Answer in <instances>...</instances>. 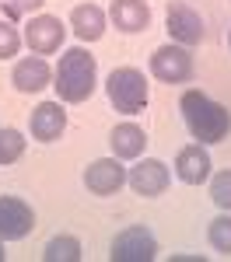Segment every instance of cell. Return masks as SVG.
<instances>
[{
    "instance_id": "52a82bcc",
    "label": "cell",
    "mask_w": 231,
    "mask_h": 262,
    "mask_svg": "<svg viewBox=\"0 0 231 262\" xmlns=\"http://www.w3.org/2000/svg\"><path fill=\"white\" fill-rule=\"evenodd\" d=\"M63 35H67L63 21L60 18H49V14L32 18V21H28V28H25V42H28V49L39 53V56L56 53V49L63 46Z\"/></svg>"
},
{
    "instance_id": "ffe728a7",
    "label": "cell",
    "mask_w": 231,
    "mask_h": 262,
    "mask_svg": "<svg viewBox=\"0 0 231 262\" xmlns=\"http://www.w3.org/2000/svg\"><path fill=\"white\" fill-rule=\"evenodd\" d=\"M18 49H21L18 28H14L11 21H0V60H11V56H18Z\"/></svg>"
},
{
    "instance_id": "277c9868",
    "label": "cell",
    "mask_w": 231,
    "mask_h": 262,
    "mask_svg": "<svg viewBox=\"0 0 231 262\" xmlns=\"http://www.w3.org/2000/svg\"><path fill=\"white\" fill-rule=\"evenodd\" d=\"M158 255V242L147 227H126L112 238V252L109 259L112 262H151Z\"/></svg>"
},
{
    "instance_id": "9c48e42d",
    "label": "cell",
    "mask_w": 231,
    "mask_h": 262,
    "mask_svg": "<svg viewBox=\"0 0 231 262\" xmlns=\"http://www.w3.org/2000/svg\"><path fill=\"white\" fill-rule=\"evenodd\" d=\"M123 182H126V168L119 164V158L91 161L88 171H84V185H88L95 196H112V192H119Z\"/></svg>"
},
{
    "instance_id": "7c38bea8",
    "label": "cell",
    "mask_w": 231,
    "mask_h": 262,
    "mask_svg": "<svg viewBox=\"0 0 231 262\" xmlns=\"http://www.w3.org/2000/svg\"><path fill=\"white\" fill-rule=\"evenodd\" d=\"M53 77V70H49V63L42 60V56H25V60L14 63V74H11V81L18 88L21 95H35L42 91L46 84Z\"/></svg>"
},
{
    "instance_id": "4fadbf2b",
    "label": "cell",
    "mask_w": 231,
    "mask_h": 262,
    "mask_svg": "<svg viewBox=\"0 0 231 262\" xmlns=\"http://www.w3.org/2000/svg\"><path fill=\"white\" fill-rule=\"evenodd\" d=\"M175 175L186 182V185H200V182H207V175H210V154L200 147V143L182 147L179 158H175Z\"/></svg>"
},
{
    "instance_id": "e0dca14e",
    "label": "cell",
    "mask_w": 231,
    "mask_h": 262,
    "mask_svg": "<svg viewBox=\"0 0 231 262\" xmlns=\"http://www.w3.org/2000/svg\"><path fill=\"white\" fill-rule=\"evenodd\" d=\"M42 259L46 262H77L81 259V242L74 234H60V238H53V242L46 245Z\"/></svg>"
},
{
    "instance_id": "ac0fdd59",
    "label": "cell",
    "mask_w": 231,
    "mask_h": 262,
    "mask_svg": "<svg viewBox=\"0 0 231 262\" xmlns=\"http://www.w3.org/2000/svg\"><path fill=\"white\" fill-rule=\"evenodd\" d=\"M25 154V137L18 129H0V164H14Z\"/></svg>"
},
{
    "instance_id": "30bf717a",
    "label": "cell",
    "mask_w": 231,
    "mask_h": 262,
    "mask_svg": "<svg viewBox=\"0 0 231 262\" xmlns=\"http://www.w3.org/2000/svg\"><path fill=\"white\" fill-rule=\"evenodd\" d=\"M126 182L133 185L137 196H161L168 189V168L158 158H144L137 168H130Z\"/></svg>"
},
{
    "instance_id": "3957f363",
    "label": "cell",
    "mask_w": 231,
    "mask_h": 262,
    "mask_svg": "<svg viewBox=\"0 0 231 262\" xmlns=\"http://www.w3.org/2000/svg\"><path fill=\"white\" fill-rule=\"evenodd\" d=\"M105 91H109V101L116 105V112H126V116L140 112V108L147 105V81H144V74L133 70V67L112 70Z\"/></svg>"
},
{
    "instance_id": "d6986e66",
    "label": "cell",
    "mask_w": 231,
    "mask_h": 262,
    "mask_svg": "<svg viewBox=\"0 0 231 262\" xmlns=\"http://www.w3.org/2000/svg\"><path fill=\"white\" fill-rule=\"evenodd\" d=\"M210 245H214L217 252L231 255V217H217V221H210Z\"/></svg>"
},
{
    "instance_id": "44dd1931",
    "label": "cell",
    "mask_w": 231,
    "mask_h": 262,
    "mask_svg": "<svg viewBox=\"0 0 231 262\" xmlns=\"http://www.w3.org/2000/svg\"><path fill=\"white\" fill-rule=\"evenodd\" d=\"M210 196H214V203H217L221 210H231V171L214 175V182H210Z\"/></svg>"
},
{
    "instance_id": "6da1fadb",
    "label": "cell",
    "mask_w": 231,
    "mask_h": 262,
    "mask_svg": "<svg viewBox=\"0 0 231 262\" xmlns=\"http://www.w3.org/2000/svg\"><path fill=\"white\" fill-rule=\"evenodd\" d=\"M179 108H182V119H186L189 133L200 143H221L231 133V112L221 101L207 98L203 91H186Z\"/></svg>"
},
{
    "instance_id": "8992f818",
    "label": "cell",
    "mask_w": 231,
    "mask_h": 262,
    "mask_svg": "<svg viewBox=\"0 0 231 262\" xmlns=\"http://www.w3.org/2000/svg\"><path fill=\"white\" fill-rule=\"evenodd\" d=\"M35 227L32 206L18 196H0V238L4 242H18Z\"/></svg>"
},
{
    "instance_id": "9a60e30c",
    "label": "cell",
    "mask_w": 231,
    "mask_h": 262,
    "mask_svg": "<svg viewBox=\"0 0 231 262\" xmlns=\"http://www.w3.org/2000/svg\"><path fill=\"white\" fill-rule=\"evenodd\" d=\"M70 28L77 32L81 42H98L105 35V14L95 4H81V7H74V14H70Z\"/></svg>"
},
{
    "instance_id": "603a6c76",
    "label": "cell",
    "mask_w": 231,
    "mask_h": 262,
    "mask_svg": "<svg viewBox=\"0 0 231 262\" xmlns=\"http://www.w3.org/2000/svg\"><path fill=\"white\" fill-rule=\"evenodd\" d=\"M4 259H7V255H4V245H0V262H4Z\"/></svg>"
},
{
    "instance_id": "5bb4252c",
    "label": "cell",
    "mask_w": 231,
    "mask_h": 262,
    "mask_svg": "<svg viewBox=\"0 0 231 262\" xmlns=\"http://www.w3.org/2000/svg\"><path fill=\"white\" fill-rule=\"evenodd\" d=\"M112 21H116V28L119 32H144L147 25H151V11H147L144 0H116L112 4Z\"/></svg>"
},
{
    "instance_id": "ba28073f",
    "label": "cell",
    "mask_w": 231,
    "mask_h": 262,
    "mask_svg": "<svg viewBox=\"0 0 231 262\" xmlns=\"http://www.w3.org/2000/svg\"><path fill=\"white\" fill-rule=\"evenodd\" d=\"M168 35L175 42H182V46H196V42L203 39V18L182 4V0H175V4H168Z\"/></svg>"
},
{
    "instance_id": "5b68a950",
    "label": "cell",
    "mask_w": 231,
    "mask_h": 262,
    "mask_svg": "<svg viewBox=\"0 0 231 262\" xmlns=\"http://www.w3.org/2000/svg\"><path fill=\"white\" fill-rule=\"evenodd\" d=\"M151 74L165 84H182L193 77V56L186 46H161L151 56Z\"/></svg>"
},
{
    "instance_id": "7a4b0ae2",
    "label": "cell",
    "mask_w": 231,
    "mask_h": 262,
    "mask_svg": "<svg viewBox=\"0 0 231 262\" xmlns=\"http://www.w3.org/2000/svg\"><path fill=\"white\" fill-rule=\"evenodd\" d=\"M95 77H98V67H95V56L84 49V46H74L60 56V67H56V95L70 105L91 98L95 91Z\"/></svg>"
},
{
    "instance_id": "2e32d148",
    "label": "cell",
    "mask_w": 231,
    "mask_h": 262,
    "mask_svg": "<svg viewBox=\"0 0 231 262\" xmlns=\"http://www.w3.org/2000/svg\"><path fill=\"white\" fill-rule=\"evenodd\" d=\"M112 154L116 158H140L147 147V133L137 126V122H119L116 129H112Z\"/></svg>"
},
{
    "instance_id": "8fae6325",
    "label": "cell",
    "mask_w": 231,
    "mask_h": 262,
    "mask_svg": "<svg viewBox=\"0 0 231 262\" xmlns=\"http://www.w3.org/2000/svg\"><path fill=\"white\" fill-rule=\"evenodd\" d=\"M67 129V112L60 108V101H42L32 112V137L42 143L60 140V133Z\"/></svg>"
},
{
    "instance_id": "7402d4cb",
    "label": "cell",
    "mask_w": 231,
    "mask_h": 262,
    "mask_svg": "<svg viewBox=\"0 0 231 262\" xmlns=\"http://www.w3.org/2000/svg\"><path fill=\"white\" fill-rule=\"evenodd\" d=\"M46 0H4V14H7V21H18L25 18V14H32V11H39Z\"/></svg>"
}]
</instances>
